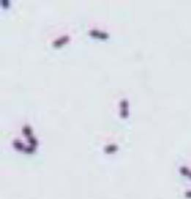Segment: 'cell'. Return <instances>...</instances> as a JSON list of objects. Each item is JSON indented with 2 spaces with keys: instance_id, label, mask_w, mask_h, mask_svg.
<instances>
[{
  "instance_id": "obj_1",
  "label": "cell",
  "mask_w": 191,
  "mask_h": 199,
  "mask_svg": "<svg viewBox=\"0 0 191 199\" xmlns=\"http://www.w3.org/2000/svg\"><path fill=\"white\" fill-rule=\"evenodd\" d=\"M186 197H189V198H191V191L188 192V193L186 194Z\"/></svg>"
}]
</instances>
